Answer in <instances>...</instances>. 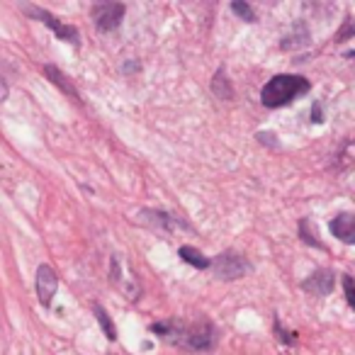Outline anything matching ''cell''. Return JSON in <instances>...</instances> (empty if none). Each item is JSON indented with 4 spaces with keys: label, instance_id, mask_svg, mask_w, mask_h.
I'll use <instances>...</instances> for the list:
<instances>
[{
    "label": "cell",
    "instance_id": "2",
    "mask_svg": "<svg viewBox=\"0 0 355 355\" xmlns=\"http://www.w3.org/2000/svg\"><path fill=\"white\" fill-rule=\"evenodd\" d=\"M311 90V83L304 78V76L297 73H280L272 76L261 90V103L266 107L275 110V107H285L290 105L295 98H302Z\"/></svg>",
    "mask_w": 355,
    "mask_h": 355
},
{
    "label": "cell",
    "instance_id": "1",
    "mask_svg": "<svg viewBox=\"0 0 355 355\" xmlns=\"http://www.w3.org/2000/svg\"><path fill=\"white\" fill-rule=\"evenodd\" d=\"M151 331L158 338L168 340L173 345H180L185 350H193V353L212 350L217 345V329L207 319H200V321L171 319V321H161V324H153Z\"/></svg>",
    "mask_w": 355,
    "mask_h": 355
},
{
    "label": "cell",
    "instance_id": "11",
    "mask_svg": "<svg viewBox=\"0 0 355 355\" xmlns=\"http://www.w3.org/2000/svg\"><path fill=\"white\" fill-rule=\"evenodd\" d=\"M44 76H49V80H51V83H56V85H59V88L64 90L66 95H71V98H73V100H78V90L73 88V83H71V80H69V76H66V73H61V71L56 69V66L46 64V66H44Z\"/></svg>",
    "mask_w": 355,
    "mask_h": 355
},
{
    "label": "cell",
    "instance_id": "9",
    "mask_svg": "<svg viewBox=\"0 0 355 355\" xmlns=\"http://www.w3.org/2000/svg\"><path fill=\"white\" fill-rule=\"evenodd\" d=\"M331 234L336 239H340L343 243H355V214L350 212H340L336 214V219H331Z\"/></svg>",
    "mask_w": 355,
    "mask_h": 355
},
{
    "label": "cell",
    "instance_id": "6",
    "mask_svg": "<svg viewBox=\"0 0 355 355\" xmlns=\"http://www.w3.org/2000/svg\"><path fill=\"white\" fill-rule=\"evenodd\" d=\"M137 219L144 227L158 229V232H163V234H175V232H180V229H190V224L185 222V219L173 217V214H168V212H158V209H141Z\"/></svg>",
    "mask_w": 355,
    "mask_h": 355
},
{
    "label": "cell",
    "instance_id": "10",
    "mask_svg": "<svg viewBox=\"0 0 355 355\" xmlns=\"http://www.w3.org/2000/svg\"><path fill=\"white\" fill-rule=\"evenodd\" d=\"M178 256H180V261L190 263V266L198 268V270H207V268L212 266V258H207L200 248H195V246H180L178 248Z\"/></svg>",
    "mask_w": 355,
    "mask_h": 355
},
{
    "label": "cell",
    "instance_id": "14",
    "mask_svg": "<svg viewBox=\"0 0 355 355\" xmlns=\"http://www.w3.org/2000/svg\"><path fill=\"white\" fill-rule=\"evenodd\" d=\"M232 10H234V15H239V20L248 22V25H253V22H258L256 10H253V8L248 6L246 0H234V3H232Z\"/></svg>",
    "mask_w": 355,
    "mask_h": 355
},
{
    "label": "cell",
    "instance_id": "13",
    "mask_svg": "<svg viewBox=\"0 0 355 355\" xmlns=\"http://www.w3.org/2000/svg\"><path fill=\"white\" fill-rule=\"evenodd\" d=\"M93 311H95V319H98V324L103 326L105 336H107L110 340L117 338V329H114V324H112V319H110L107 309H105V306H100V304H95V306H93Z\"/></svg>",
    "mask_w": 355,
    "mask_h": 355
},
{
    "label": "cell",
    "instance_id": "18",
    "mask_svg": "<svg viewBox=\"0 0 355 355\" xmlns=\"http://www.w3.org/2000/svg\"><path fill=\"white\" fill-rule=\"evenodd\" d=\"M272 134H268V132H261V134H256V139L258 141H263V144H270V146H277V141H272Z\"/></svg>",
    "mask_w": 355,
    "mask_h": 355
},
{
    "label": "cell",
    "instance_id": "7",
    "mask_svg": "<svg viewBox=\"0 0 355 355\" xmlns=\"http://www.w3.org/2000/svg\"><path fill=\"white\" fill-rule=\"evenodd\" d=\"M56 290H59V277H56V270L46 263H42L37 268V297H40L42 306H51L56 297Z\"/></svg>",
    "mask_w": 355,
    "mask_h": 355
},
{
    "label": "cell",
    "instance_id": "17",
    "mask_svg": "<svg viewBox=\"0 0 355 355\" xmlns=\"http://www.w3.org/2000/svg\"><path fill=\"white\" fill-rule=\"evenodd\" d=\"M311 122H324V114H321V105H314V107H311Z\"/></svg>",
    "mask_w": 355,
    "mask_h": 355
},
{
    "label": "cell",
    "instance_id": "16",
    "mask_svg": "<svg viewBox=\"0 0 355 355\" xmlns=\"http://www.w3.org/2000/svg\"><path fill=\"white\" fill-rule=\"evenodd\" d=\"M275 336H280V340H282V343H287V345H292L297 340V338H292V336H287V331L282 329L280 321H275Z\"/></svg>",
    "mask_w": 355,
    "mask_h": 355
},
{
    "label": "cell",
    "instance_id": "5",
    "mask_svg": "<svg viewBox=\"0 0 355 355\" xmlns=\"http://www.w3.org/2000/svg\"><path fill=\"white\" fill-rule=\"evenodd\" d=\"M124 12H127V8L122 3H95L90 15H93L98 32H112L122 25Z\"/></svg>",
    "mask_w": 355,
    "mask_h": 355
},
{
    "label": "cell",
    "instance_id": "4",
    "mask_svg": "<svg viewBox=\"0 0 355 355\" xmlns=\"http://www.w3.org/2000/svg\"><path fill=\"white\" fill-rule=\"evenodd\" d=\"M22 10H25L32 20H37V22H42V25L49 27V30L54 32L61 42H69L71 46L80 44L78 30H76V27H71V25H64V22H61L56 15H51L49 10H44V8H37V6H22Z\"/></svg>",
    "mask_w": 355,
    "mask_h": 355
},
{
    "label": "cell",
    "instance_id": "8",
    "mask_svg": "<svg viewBox=\"0 0 355 355\" xmlns=\"http://www.w3.org/2000/svg\"><path fill=\"white\" fill-rule=\"evenodd\" d=\"M334 285H336V272L329 270V268H319V270H314L302 282V290L309 292V295L329 297L334 292Z\"/></svg>",
    "mask_w": 355,
    "mask_h": 355
},
{
    "label": "cell",
    "instance_id": "12",
    "mask_svg": "<svg viewBox=\"0 0 355 355\" xmlns=\"http://www.w3.org/2000/svg\"><path fill=\"white\" fill-rule=\"evenodd\" d=\"M212 93L222 100H232L234 98V88H232V80L227 76V69H219L212 78Z\"/></svg>",
    "mask_w": 355,
    "mask_h": 355
},
{
    "label": "cell",
    "instance_id": "15",
    "mask_svg": "<svg viewBox=\"0 0 355 355\" xmlns=\"http://www.w3.org/2000/svg\"><path fill=\"white\" fill-rule=\"evenodd\" d=\"M340 280H343L345 302H348V306H355V287H353V277H350V275H343V277H340Z\"/></svg>",
    "mask_w": 355,
    "mask_h": 355
},
{
    "label": "cell",
    "instance_id": "3",
    "mask_svg": "<svg viewBox=\"0 0 355 355\" xmlns=\"http://www.w3.org/2000/svg\"><path fill=\"white\" fill-rule=\"evenodd\" d=\"M209 268H212L214 275H217L219 280H239V277L248 275L253 266L246 256H241V253L224 251V253H219L217 258H212V266Z\"/></svg>",
    "mask_w": 355,
    "mask_h": 355
},
{
    "label": "cell",
    "instance_id": "19",
    "mask_svg": "<svg viewBox=\"0 0 355 355\" xmlns=\"http://www.w3.org/2000/svg\"><path fill=\"white\" fill-rule=\"evenodd\" d=\"M8 98V83H6V78H0V103Z\"/></svg>",
    "mask_w": 355,
    "mask_h": 355
}]
</instances>
